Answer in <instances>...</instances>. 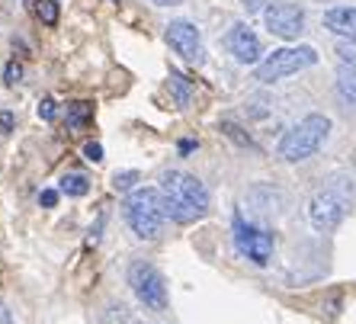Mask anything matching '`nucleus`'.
<instances>
[{
	"label": "nucleus",
	"instance_id": "dca6fc26",
	"mask_svg": "<svg viewBox=\"0 0 356 324\" xmlns=\"http://www.w3.org/2000/svg\"><path fill=\"white\" fill-rule=\"evenodd\" d=\"M29 10H33L35 19H42V26L58 23V3L55 0H29Z\"/></svg>",
	"mask_w": 356,
	"mask_h": 324
},
{
	"label": "nucleus",
	"instance_id": "ddd939ff",
	"mask_svg": "<svg viewBox=\"0 0 356 324\" xmlns=\"http://www.w3.org/2000/svg\"><path fill=\"white\" fill-rule=\"evenodd\" d=\"M93 119V103L87 100H77V103H67V129L71 132H83Z\"/></svg>",
	"mask_w": 356,
	"mask_h": 324
},
{
	"label": "nucleus",
	"instance_id": "9d476101",
	"mask_svg": "<svg viewBox=\"0 0 356 324\" xmlns=\"http://www.w3.org/2000/svg\"><path fill=\"white\" fill-rule=\"evenodd\" d=\"M225 45H228V51H232L234 61H241V65H257L260 51H264V49H260L257 33H254L250 26H244V23H234L232 29H228Z\"/></svg>",
	"mask_w": 356,
	"mask_h": 324
},
{
	"label": "nucleus",
	"instance_id": "cd10ccee",
	"mask_svg": "<svg viewBox=\"0 0 356 324\" xmlns=\"http://www.w3.org/2000/svg\"><path fill=\"white\" fill-rule=\"evenodd\" d=\"M158 7H174V3H180V0H154Z\"/></svg>",
	"mask_w": 356,
	"mask_h": 324
},
{
	"label": "nucleus",
	"instance_id": "7ed1b4c3",
	"mask_svg": "<svg viewBox=\"0 0 356 324\" xmlns=\"http://www.w3.org/2000/svg\"><path fill=\"white\" fill-rule=\"evenodd\" d=\"M125 218L132 225L135 238L141 241H154L164 228V218H167V206H164V196L161 190H135L129 200H125Z\"/></svg>",
	"mask_w": 356,
	"mask_h": 324
},
{
	"label": "nucleus",
	"instance_id": "412c9836",
	"mask_svg": "<svg viewBox=\"0 0 356 324\" xmlns=\"http://www.w3.org/2000/svg\"><path fill=\"white\" fill-rule=\"evenodd\" d=\"M3 81L13 87V83H19L23 81V65H17V61H10L7 65V71H3Z\"/></svg>",
	"mask_w": 356,
	"mask_h": 324
},
{
	"label": "nucleus",
	"instance_id": "f03ea898",
	"mask_svg": "<svg viewBox=\"0 0 356 324\" xmlns=\"http://www.w3.org/2000/svg\"><path fill=\"white\" fill-rule=\"evenodd\" d=\"M327 135H331V119L321 116V113H312V116H305L302 122H296L289 132L282 135L280 145H276V154H280L286 164L308 161L327 142Z\"/></svg>",
	"mask_w": 356,
	"mask_h": 324
},
{
	"label": "nucleus",
	"instance_id": "20e7f679",
	"mask_svg": "<svg viewBox=\"0 0 356 324\" xmlns=\"http://www.w3.org/2000/svg\"><path fill=\"white\" fill-rule=\"evenodd\" d=\"M318 65V51L312 45H286V49L270 51L257 65V81L260 83H276L282 77H292L305 67Z\"/></svg>",
	"mask_w": 356,
	"mask_h": 324
},
{
	"label": "nucleus",
	"instance_id": "4468645a",
	"mask_svg": "<svg viewBox=\"0 0 356 324\" xmlns=\"http://www.w3.org/2000/svg\"><path fill=\"white\" fill-rule=\"evenodd\" d=\"M58 190L65 193V196H87V193H90V180L83 174H65L58 180Z\"/></svg>",
	"mask_w": 356,
	"mask_h": 324
},
{
	"label": "nucleus",
	"instance_id": "f3484780",
	"mask_svg": "<svg viewBox=\"0 0 356 324\" xmlns=\"http://www.w3.org/2000/svg\"><path fill=\"white\" fill-rule=\"evenodd\" d=\"M135 183H138V170H119V174L113 177V190L125 193V190H132Z\"/></svg>",
	"mask_w": 356,
	"mask_h": 324
},
{
	"label": "nucleus",
	"instance_id": "4be33fe9",
	"mask_svg": "<svg viewBox=\"0 0 356 324\" xmlns=\"http://www.w3.org/2000/svg\"><path fill=\"white\" fill-rule=\"evenodd\" d=\"M83 158L93 161V164H99V161H103V145H99V142H87V145H83Z\"/></svg>",
	"mask_w": 356,
	"mask_h": 324
},
{
	"label": "nucleus",
	"instance_id": "5701e85b",
	"mask_svg": "<svg viewBox=\"0 0 356 324\" xmlns=\"http://www.w3.org/2000/svg\"><path fill=\"white\" fill-rule=\"evenodd\" d=\"M13 125H17V116H13L10 109H0V135L13 132Z\"/></svg>",
	"mask_w": 356,
	"mask_h": 324
},
{
	"label": "nucleus",
	"instance_id": "c85d7f7f",
	"mask_svg": "<svg viewBox=\"0 0 356 324\" xmlns=\"http://www.w3.org/2000/svg\"><path fill=\"white\" fill-rule=\"evenodd\" d=\"M113 3H125V0H113Z\"/></svg>",
	"mask_w": 356,
	"mask_h": 324
},
{
	"label": "nucleus",
	"instance_id": "bb28decb",
	"mask_svg": "<svg viewBox=\"0 0 356 324\" xmlns=\"http://www.w3.org/2000/svg\"><path fill=\"white\" fill-rule=\"evenodd\" d=\"M190 151H196V142H193V138H183V142H180V154H190Z\"/></svg>",
	"mask_w": 356,
	"mask_h": 324
},
{
	"label": "nucleus",
	"instance_id": "39448f33",
	"mask_svg": "<svg viewBox=\"0 0 356 324\" xmlns=\"http://www.w3.org/2000/svg\"><path fill=\"white\" fill-rule=\"evenodd\" d=\"M347 206H350V190L324 186L308 202V222L315 225L318 232H334L347 216Z\"/></svg>",
	"mask_w": 356,
	"mask_h": 324
},
{
	"label": "nucleus",
	"instance_id": "2eb2a0df",
	"mask_svg": "<svg viewBox=\"0 0 356 324\" xmlns=\"http://www.w3.org/2000/svg\"><path fill=\"white\" fill-rule=\"evenodd\" d=\"M167 87H170V93H174L177 106H186V103H190L193 87H190V81H186L180 71H170V77H167Z\"/></svg>",
	"mask_w": 356,
	"mask_h": 324
},
{
	"label": "nucleus",
	"instance_id": "423d86ee",
	"mask_svg": "<svg viewBox=\"0 0 356 324\" xmlns=\"http://www.w3.org/2000/svg\"><path fill=\"white\" fill-rule=\"evenodd\" d=\"M129 286H132L135 299H138L145 308H151V311H164V308H167L164 276H161L151 264H145V260H135V264L129 266Z\"/></svg>",
	"mask_w": 356,
	"mask_h": 324
},
{
	"label": "nucleus",
	"instance_id": "a878e982",
	"mask_svg": "<svg viewBox=\"0 0 356 324\" xmlns=\"http://www.w3.org/2000/svg\"><path fill=\"white\" fill-rule=\"evenodd\" d=\"M0 324H17L13 321V315H10V308L3 305V302H0Z\"/></svg>",
	"mask_w": 356,
	"mask_h": 324
},
{
	"label": "nucleus",
	"instance_id": "a211bd4d",
	"mask_svg": "<svg viewBox=\"0 0 356 324\" xmlns=\"http://www.w3.org/2000/svg\"><path fill=\"white\" fill-rule=\"evenodd\" d=\"M222 132L228 135V138H234V142H238L241 148H254V142H250V135L241 132V125H234V122H222Z\"/></svg>",
	"mask_w": 356,
	"mask_h": 324
},
{
	"label": "nucleus",
	"instance_id": "0eeeda50",
	"mask_svg": "<svg viewBox=\"0 0 356 324\" xmlns=\"http://www.w3.org/2000/svg\"><path fill=\"white\" fill-rule=\"evenodd\" d=\"M234 248H238L250 264L266 266L270 257H273V234L266 232V228H260V225H250L248 218L238 212V216H234Z\"/></svg>",
	"mask_w": 356,
	"mask_h": 324
},
{
	"label": "nucleus",
	"instance_id": "f8f14e48",
	"mask_svg": "<svg viewBox=\"0 0 356 324\" xmlns=\"http://www.w3.org/2000/svg\"><path fill=\"white\" fill-rule=\"evenodd\" d=\"M337 93L347 106L356 109V67L353 65H340L337 67Z\"/></svg>",
	"mask_w": 356,
	"mask_h": 324
},
{
	"label": "nucleus",
	"instance_id": "6e6552de",
	"mask_svg": "<svg viewBox=\"0 0 356 324\" xmlns=\"http://www.w3.org/2000/svg\"><path fill=\"white\" fill-rule=\"evenodd\" d=\"M167 45H170L180 58L190 61V65H202V58H206L202 35H199V29L190 19H174V23L167 26Z\"/></svg>",
	"mask_w": 356,
	"mask_h": 324
},
{
	"label": "nucleus",
	"instance_id": "393cba45",
	"mask_svg": "<svg viewBox=\"0 0 356 324\" xmlns=\"http://www.w3.org/2000/svg\"><path fill=\"white\" fill-rule=\"evenodd\" d=\"M55 202H58V193H55V190H42V196H39V206L42 209H51Z\"/></svg>",
	"mask_w": 356,
	"mask_h": 324
},
{
	"label": "nucleus",
	"instance_id": "f257e3e1",
	"mask_svg": "<svg viewBox=\"0 0 356 324\" xmlns=\"http://www.w3.org/2000/svg\"><path fill=\"white\" fill-rule=\"evenodd\" d=\"M161 196H164L167 216L174 222H196L209 212V190L202 186V180H196L193 174L183 170H164L161 177Z\"/></svg>",
	"mask_w": 356,
	"mask_h": 324
},
{
	"label": "nucleus",
	"instance_id": "9b49d317",
	"mask_svg": "<svg viewBox=\"0 0 356 324\" xmlns=\"http://www.w3.org/2000/svg\"><path fill=\"white\" fill-rule=\"evenodd\" d=\"M324 26L334 35H343L347 42H356V10L353 7H331L324 13Z\"/></svg>",
	"mask_w": 356,
	"mask_h": 324
},
{
	"label": "nucleus",
	"instance_id": "b1692460",
	"mask_svg": "<svg viewBox=\"0 0 356 324\" xmlns=\"http://www.w3.org/2000/svg\"><path fill=\"white\" fill-rule=\"evenodd\" d=\"M55 113H58L55 100H42V103H39V116L45 119V122H51V119H55Z\"/></svg>",
	"mask_w": 356,
	"mask_h": 324
},
{
	"label": "nucleus",
	"instance_id": "1a4fd4ad",
	"mask_svg": "<svg viewBox=\"0 0 356 324\" xmlns=\"http://www.w3.org/2000/svg\"><path fill=\"white\" fill-rule=\"evenodd\" d=\"M264 23L266 29L273 35H280V39H298L302 35V29H305V13H302V7L298 3H273V7L264 13Z\"/></svg>",
	"mask_w": 356,
	"mask_h": 324
},
{
	"label": "nucleus",
	"instance_id": "6ab92c4d",
	"mask_svg": "<svg viewBox=\"0 0 356 324\" xmlns=\"http://www.w3.org/2000/svg\"><path fill=\"white\" fill-rule=\"evenodd\" d=\"M337 55L343 65H353L356 67V42H343V45H337Z\"/></svg>",
	"mask_w": 356,
	"mask_h": 324
},
{
	"label": "nucleus",
	"instance_id": "aec40b11",
	"mask_svg": "<svg viewBox=\"0 0 356 324\" xmlns=\"http://www.w3.org/2000/svg\"><path fill=\"white\" fill-rule=\"evenodd\" d=\"M241 7L248 10V13H266V10L273 7V0H241Z\"/></svg>",
	"mask_w": 356,
	"mask_h": 324
}]
</instances>
